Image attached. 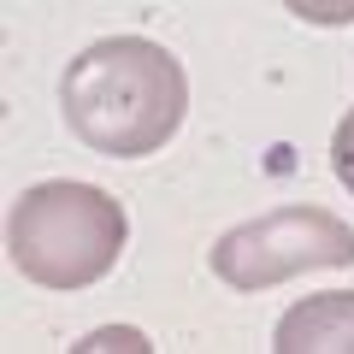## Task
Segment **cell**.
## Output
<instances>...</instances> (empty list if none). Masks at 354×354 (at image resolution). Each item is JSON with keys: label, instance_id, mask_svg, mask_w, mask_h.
I'll use <instances>...</instances> for the list:
<instances>
[{"label": "cell", "instance_id": "cell-1", "mask_svg": "<svg viewBox=\"0 0 354 354\" xmlns=\"http://www.w3.org/2000/svg\"><path fill=\"white\" fill-rule=\"evenodd\" d=\"M59 106L83 148L106 160H142L177 136L189 113V77L160 41L106 36L65 65Z\"/></svg>", "mask_w": 354, "mask_h": 354}, {"label": "cell", "instance_id": "cell-2", "mask_svg": "<svg viewBox=\"0 0 354 354\" xmlns=\"http://www.w3.org/2000/svg\"><path fill=\"white\" fill-rule=\"evenodd\" d=\"M130 236L124 207L95 183H36L6 213V254L41 290H88L118 266Z\"/></svg>", "mask_w": 354, "mask_h": 354}, {"label": "cell", "instance_id": "cell-3", "mask_svg": "<svg viewBox=\"0 0 354 354\" xmlns=\"http://www.w3.org/2000/svg\"><path fill=\"white\" fill-rule=\"evenodd\" d=\"M330 266H354V230L325 207H278L213 242V272L248 295L295 272H330Z\"/></svg>", "mask_w": 354, "mask_h": 354}, {"label": "cell", "instance_id": "cell-4", "mask_svg": "<svg viewBox=\"0 0 354 354\" xmlns=\"http://www.w3.org/2000/svg\"><path fill=\"white\" fill-rule=\"evenodd\" d=\"M278 354H354V290L348 295H307L272 330Z\"/></svg>", "mask_w": 354, "mask_h": 354}, {"label": "cell", "instance_id": "cell-5", "mask_svg": "<svg viewBox=\"0 0 354 354\" xmlns=\"http://www.w3.org/2000/svg\"><path fill=\"white\" fill-rule=\"evenodd\" d=\"M330 171H337V183L354 195V113H342L337 136H330Z\"/></svg>", "mask_w": 354, "mask_h": 354}, {"label": "cell", "instance_id": "cell-6", "mask_svg": "<svg viewBox=\"0 0 354 354\" xmlns=\"http://www.w3.org/2000/svg\"><path fill=\"white\" fill-rule=\"evenodd\" d=\"M307 24H354V0H283Z\"/></svg>", "mask_w": 354, "mask_h": 354}]
</instances>
